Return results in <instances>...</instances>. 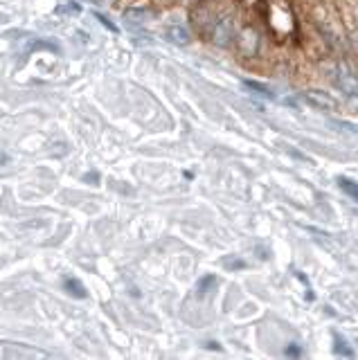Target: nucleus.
I'll return each instance as SVG.
<instances>
[{"label": "nucleus", "mask_w": 358, "mask_h": 360, "mask_svg": "<svg viewBox=\"0 0 358 360\" xmlns=\"http://www.w3.org/2000/svg\"><path fill=\"white\" fill-rule=\"evenodd\" d=\"M335 82H338V88L340 90H345V95L358 97V75L352 70L350 65H345V63L338 65V75H335Z\"/></svg>", "instance_id": "nucleus-1"}, {"label": "nucleus", "mask_w": 358, "mask_h": 360, "mask_svg": "<svg viewBox=\"0 0 358 360\" xmlns=\"http://www.w3.org/2000/svg\"><path fill=\"white\" fill-rule=\"evenodd\" d=\"M212 37H215V43L217 45H228L232 39H234V22L232 18H221L217 20V25H215V32H212Z\"/></svg>", "instance_id": "nucleus-2"}, {"label": "nucleus", "mask_w": 358, "mask_h": 360, "mask_svg": "<svg viewBox=\"0 0 358 360\" xmlns=\"http://www.w3.org/2000/svg\"><path fill=\"white\" fill-rule=\"evenodd\" d=\"M63 288L70 292L72 297H77V300H84L88 292H86V288H84V284L79 279H75V277H68V279H63Z\"/></svg>", "instance_id": "nucleus-3"}, {"label": "nucleus", "mask_w": 358, "mask_h": 360, "mask_svg": "<svg viewBox=\"0 0 358 360\" xmlns=\"http://www.w3.org/2000/svg\"><path fill=\"white\" fill-rule=\"evenodd\" d=\"M340 187H343L354 200H358V183H354V180H350V178H340Z\"/></svg>", "instance_id": "nucleus-4"}, {"label": "nucleus", "mask_w": 358, "mask_h": 360, "mask_svg": "<svg viewBox=\"0 0 358 360\" xmlns=\"http://www.w3.org/2000/svg\"><path fill=\"white\" fill-rule=\"evenodd\" d=\"M286 356H300V349H288Z\"/></svg>", "instance_id": "nucleus-5"}]
</instances>
